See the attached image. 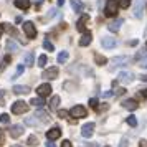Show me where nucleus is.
Here are the masks:
<instances>
[{
    "instance_id": "nucleus-21",
    "label": "nucleus",
    "mask_w": 147,
    "mask_h": 147,
    "mask_svg": "<svg viewBox=\"0 0 147 147\" xmlns=\"http://www.w3.org/2000/svg\"><path fill=\"white\" fill-rule=\"evenodd\" d=\"M94 61H96V65L102 66V65H106L107 63V58L106 56H102V55H99V53H96L94 55Z\"/></svg>"
},
{
    "instance_id": "nucleus-31",
    "label": "nucleus",
    "mask_w": 147,
    "mask_h": 147,
    "mask_svg": "<svg viewBox=\"0 0 147 147\" xmlns=\"http://www.w3.org/2000/svg\"><path fill=\"white\" fill-rule=\"evenodd\" d=\"M25 122H27L28 126H36V124H38V119H36V117H27V119H25Z\"/></svg>"
},
{
    "instance_id": "nucleus-28",
    "label": "nucleus",
    "mask_w": 147,
    "mask_h": 147,
    "mask_svg": "<svg viewBox=\"0 0 147 147\" xmlns=\"http://www.w3.org/2000/svg\"><path fill=\"white\" fill-rule=\"evenodd\" d=\"M117 2V7L121 8H129V5H131V0H116Z\"/></svg>"
},
{
    "instance_id": "nucleus-36",
    "label": "nucleus",
    "mask_w": 147,
    "mask_h": 147,
    "mask_svg": "<svg viewBox=\"0 0 147 147\" xmlns=\"http://www.w3.org/2000/svg\"><path fill=\"white\" fill-rule=\"evenodd\" d=\"M127 146H129V139L127 137H122L119 142V147H127Z\"/></svg>"
},
{
    "instance_id": "nucleus-17",
    "label": "nucleus",
    "mask_w": 147,
    "mask_h": 147,
    "mask_svg": "<svg viewBox=\"0 0 147 147\" xmlns=\"http://www.w3.org/2000/svg\"><path fill=\"white\" fill-rule=\"evenodd\" d=\"M122 106L126 107V109H129V111H136L137 107H139V104H137V101L136 99H127L122 102Z\"/></svg>"
},
{
    "instance_id": "nucleus-37",
    "label": "nucleus",
    "mask_w": 147,
    "mask_h": 147,
    "mask_svg": "<svg viewBox=\"0 0 147 147\" xmlns=\"http://www.w3.org/2000/svg\"><path fill=\"white\" fill-rule=\"evenodd\" d=\"M23 69H25V66H23V65H20V66L17 68V73H15V76H13V78H18V76H20V74L23 73Z\"/></svg>"
},
{
    "instance_id": "nucleus-22",
    "label": "nucleus",
    "mask_w": 147,
    "mask_h": 147,
    "mask_svg": "<svg viewBox=\"0 0 147 147\" xmlns=\"http://www.w3.org/2000/svg\"><path fill=\"white\" fill-rule=\"evenodd\" d=\"M58 104H60V96H53L51 101H50V109H51V111L58 109Z\"/></svg>"
},
{
    "instance_id": "nucleus-39",
    "label": "nucleus",
    "mask_w": 147,
    "mask_h": 147,
    "mask_svg": "<svg viewBox=\"0 0 147 147\" xmlns=\"http://www.w3.org/2000/svg\"><path fill=\"white\" fill-rule=\"evenodd\" d=\"M124 93H126V89H124V88H119V89H116V91H114V94H117V96H122Z\"/></svg>"
},
{
    "instance_id": "nucleus-16",
    "label": "nucleus",
    "mask_w": 147,
    "mask_h": 147,
    "mask_svg": "<svg viewBox=\"0 0 147 147\" xmlns=\"http://www.w3.org/2000/svg\"><path fill=\"white\" fill-rule=\"evenodd\" d=\"M91 41H93V35L88 33V32H84V35L81 36V40H80V47H88Z\"/></svg>"
},
{
    "instance_id": "nucleus-8",
    "label": "nucleus",
    "mask_w": 147,
    "mask_h": 147,
    "mask_svg": "<svg viewBox=\"0 0 147 147\" xmlns=\"http://www.w3.org/2000/svg\"><path fill=\"white\" fill-rule=\"evenodd\" d=\"M93 132H94V122H88V124H84L83 126V129H81V136L83 137H91L93 136Z\"/></svg>"
},
{
    "instance_id": "nucleus-30",
    "label": "nucleus",
    "mask_w": 147,
    "mask_h": 147,
    "mask_svg": "<svg viewBox=\"0 0 147 147\" xmlns=\"http://www.w3.org/2000/svg\"><path fill=\"white\" fill-rule=\"evenodd\" d=\"M127 124H129L131 127L137 126V119H136V116H129V117H127Z\"/></svg>"
},
{
    "instance_id": "nucleus-19",
    "label": "nucleus",
    "mask_w": 147,
    "mask_h": 147,
    "mask_svg": "<svg viewBox=\"0 0 147 147\" xmlns=\"http://www.w3.org/2000/svg\"><path fill=\"white\" fill-rule=\"evenodd\" d=\"M69 2H71V8H73L74 12H83L84 5H83L81 0H69Z\"/></svg>"
},
{
    "instance_id": "nucleus-47",
    "label": "nucleus",
    "mask_w": 147,
    "mask_h": 147,
    "mask_svg": "<svg viewBox=\"0 0 147 147\" xmlns=\"http://www.w3.org/2000/svg\"><path fill=\"white\" fill-rule=\"evenodd\" d=\"M140 94H142V96H146V98H147V88H146V89H142V91H140Z\"/></svg>"
},
{
    "instance_id": "nucleus-49",
    "label": "nucleus",
    "mask_w": 147,
    "mask_h": 147,
    "mask_svg": "<svg viewBox=\"0 0 147 147\" xmlns=\"http://www.w3.org/2000/svg\"><path fill=\"white\" fill-rule=\"evenodd\" d=\"M140 80H142V81H147V74H142V76H140Z\"/></svg>"
},
{
    "instance_id": "nucleus-3",
    "label": "nucleus",
    "mask_w": 147,
    "mask_h": 147,
    "mask_svg": "<svg viewBox=\"0 0 147 147\" xmlns=\"http://www.w3.org/2000/svg\"><path fill=\"white\" fill-rule=\"evenodd\" d=\"M27 111H28V104L25 101H17V102L12 104V113L13 114H23Z\"/></svg>"
},
{
    "instance_id": "nucleus-33",
    "label": "nucleus",
    "mask_w": 147,
    "mask_h": 147,
    "mask_svg": "<svg viewBox=\"0 0 147 147\" xmlns=\"http://www.w3.org/2000/svg\"><path fill=\"white\" fill-rule=\"evenodd\" d=\"M0 122H2V124H8V122H10V116H8V114H2V116H0Z\"/></svg>"
},
{
    "instance_id": "nucleus-43",
    "label": "nucleus",
    "mask_w": 147,
    "mask_h": 147,
    "mask_svg": "<svg viewBox=\"0 0 147 147\" xmlns=\"http://www.w3.org/2000/svg\"><path fill=\"white\" fill-rule=\"evenodd\" d=\"M61 147H71V142H69V140H63Z\"/></svg>"
},
{
    "instance_id": "nucleus-48",
    "label": "nucleus",
    "mask_w": 147,
    "mask_h": 147,
    "mask_svg": "<svg viewBox=\"0 0 147 147\" xmlns=\"http://www.w3.org/2000/svg\"><path fill=\"white\" fill-rule=\"evenodd\" d=\"M61 5H65V0H58V7H61Z\"/></svg>"
},
{
    "instance_id": "nucleus-52",
    "label": "nucleus",
    "mask_w": 147,
    "mask_h": 147,
    "mask_svg": "<svg viewBox=\"0 0 147 147\" xmlns=\"http://www.w3.org/2000/svg\"><path fill=\"white\" fill-rule=\"evenodd\" d=\"M13 147H20V146H13Z\"/></svg>"
},
{
    "instance_id": "nucleus-51",
    "label": "nucleus",
    "mask_w": 147,
    "mask_h": 147,
    "mask_svg": "<svg viewBox=\"0 0 147 147\" xmlns=\"http://www.w3.org/2000/svg\"><path fill=\"white\" fill-rule=\"evenodd\" d=\"M2 33H3V25H0V36H2Z\"/></svg>"
},
{
    "instance_id": "nucleus-50",
    "label": "nucleus",
    "mask_w": 147,
    "mask_h": 147,
    "mask_svg": "<svg viewBox=\"0 0 147 147\" xmlns=\"http://www.w3.org/2000/svg\"><path fill=\"white\" fill-rule=\"evenodd\" d=\"M47 147H55V144H51V140H48V144H47Z\"/></svg>"
},
{
    "instance_id": "nucleus-15",
    "label": "nucleus",
    "mask_w": 147,
    "mask_h": 147,
    "mask_svg": "<svg viewBox=\"0 0 147 147\" xmlns=\"http://www.w3.org/2000/svg\"><path fill=\"white\" fill-rule=\"evenodd\" d=\"M122 23H124V20H122V18H117V20L111 22V23L107 25V30H109V32H117V30L121 28V25H122Z\"/></svg>"
},
{
    "instance_id": "nucleus-45",
    "label": "nucleus",
    "mask_w": 147,
    "mask_h": 147,
    "mask_svg": "<svg viewBox=\"0 0 147 147\" xmlns=\"http://www.w3.org/2000/svg\"><path fill=\"white\" fill-rule=\"evenodd\" d=\"M139 147H147V140H144V139H142V140L139 142Z\"/></svg>"
},
{
    "instance_id": "nucleus-27",
    "label": "nucleus",
    "mask_w": 147,
    "mask_h": 147,
    "mask_svg": "<svg viewBox=\"0 0 147 147\" xmlns=\"http://www.w3.org/2000/svg\"><path fill=\"white\" fill-rule=\"evenodd\" d=\"M56 60H58V63H60V65L66 63V60H68V51H61V53L58 55V58H56Z\"/></svg>"
},
{
    "instance_id": "nucleus-14",
    "label": "nucleus",
    "mask_w": 147,
    "mask_h": 147,
    "mask_svg": "<svg viewBox=\"0 0 147 147\" xmlns=\"http://www.w3.org/2000/svg\"><path fill=\"white\" fill-rule=\"evenodd\" d=\"M117 81H121L122 84H127V83H131L132 81V73H129V71H124V73H121L117 76Z\"/></svg>"
},
{
    "instance_id": "nucleus-38",
    "label": "nucleus",
    "mask_w": 147,
    "mask_h": 147,
    "mask_svg": "<svg viewBox=\"0 0 147 147\" xmlns=\"http://www.w3.org/2000/svg\"><path fill=\"white\" fill-rule=\"evenodd\" d=\"M147 56V53L146 51H139V53L136 55V60H140V58H146Z\"/></svg>"
},
{
    "instance_id": "nucleus-24",
    "label": "nucleus",
    "mask_w": 147,
    "mask_h": 147,
    "mask_svg": "<svg viewBox=\"0 0 147 147\" xmlns=\"http://www.w3.org/2000/svg\"><path fill=\"white\" fill-rule=\"evenodd\" d=\"M23 63H25L27 66H33V65H35V63H33V53H32V51L25 55V60H23Z\"/></svg>"
},
{
    "instance_id": "nucleus-1",
    "label": "nucleus",
    "mask_w": 147,
    "mask_h": 147,
    "mask_svg": "<svg viewBox=\"0 0 147 147\" xmlns=\"http://www.w3.org/2000/svg\"><path fill=\"white\" fill-rule=\"evenodd\" d=\"M117 2L116 0H107L106 3V10H104V13H106V17H116L117 15Z\"/></svg>"
},
{
    "instance_id": "nucleus-34",
    "label": "nucleus",
    "mask_w": 147,
    "mask_h": 147,
    "mask_svg": "<svg viewBox=\"0 0 147 147\" xmlns=\"http://www.w3.org/2000/svg\"><path fill=\"white\" fill-rule=\"evenodd\" d=\"M28 144H30V146H35V144H38V139H36V136H30V137H28Z\"/></svg>"
},
{
    "instance_id": "nucleus-35",
    "label": "nucleus",
    "mask_w": 147,
    "mask_h": 147,
    "mask_svg": "<svg viewBox=\"0 0 147 147\" xmlns=\"http://www.w3.org/2000/svg\"><path fill=\"white\" fill-rule=\"evenodd\" d=\"M98 104H99V101L96 99V98H91V99H89V106H91V107H94V109H96V107H98Z\"/></svg>"
},
{
    "instance_id": "nucleus-10",
    "label": "nucleus",
    "mask_w": 147,
    "mask_h": 147,
    "mask_svg": "<svg viewBox=\"0 0 147 147\" xmlns=\"http://www.w3.org/2000/svg\"><path fill=\"white\" fill-rule=\"evenodd\" d=\"M126 63H129V58H127V56H116V58L113 60V66H111V69L119 68V66H124Z\"/></svg>"
},
{
    "instance_id": "nucleus-25",
    "label": "nucleus",
    "mask_w": 147,
    "mask_h": 147,
    "mask_svg": "<svg viewBox=\"0 0 147 147\" xmlns=\"http://www.w3.org/2000/svg\"><path fill=\"white\" fill-rule=\"evenodd\" d=\"M35 117H40V119L43 121V122H48V121H50V116H48L47 113H43V111H36Z\"/></svg>"
},
{
    "instance_id": "nucleus-41",
    "label": "nucleus",
    "mask_w": 147,
    "mask_h": 147,
    "mask_svg": "<svg viewBox=\"0 0 147 147\" xmlns=\"http://www.w3.org/2000/svg\"><path fill=\"white\" fill-rule=\"evenodd\" d=\"M5 104V96H3V91H0V106Z\"/></svg>"
},
{
    "instance_id": "nucleus-6",
    "label": "nucleus",
    "mask_w": 147,
    "mask_h": 147,
    "mask_svg": "<svg viewBox=\"0 0 147 147\" xmlns=\"http://www.w3.org/2000/svg\"><path fill=\"white\" fill-rule=\"evenodd\" d=\"M101 45H102V48H106V50H111V48H114L117 45V41L113 36H102L101 38Z\"/></svg>"
},
{
    "instance_id": "nucleus-2",
    "label": "nucleus",
    "mask_w": 147,
    "mask_h": 147,
    "mask_svg": "<svg viewBox=\"0 0 147 147\" xmlns=\"http://www.w3.org/2000/svg\"><path fill=\"white\" fill-rule=\"evenodd\" d=\"M86 107L84 106H74L69 109V116L74 117V119H80V117H86Z\"/></svg>"
},
{
    "instance_id": "nucleus-29",
    "label": "nucleus",
    "mask_w": 147,
    "mask_h": 147,
    "mask_svg": "<svg viewBox=\"0 0 147 147\" xmlns=\"http://www.w3.org/2000/svg\"><path fill=\"white\" fill-rule=\"evenodd\" d=\"M47 61H48L47 55H41L40 58H38V66H40V68H45V66H47Z\"/></svg>"
},
{
    "instance_id": "nucleus-40",
    "label": "nucleus",
    "mask_w": 147,
    "mask_h": 147,
    "mask_svg": "<svg viewBox=\"0 0 147 147\" xmlns=\"http://www.w3.org/2000/svg\"><path fill=\"white\" fill-rule=\"evenodd\" d=\"M3 142H5V132H3V131L0 129V146H2Z\"/></svg>"
},
{
    "instance_id": "nucleus-13",
    "label": "nucleus",
    "mask_w": 147,
    "mask_h": 147,
    "mask_svg": "<svg viewBox=\"0 0 147 147\" xmlns=\"http://www.w3.org/2000/svg\"><path fill=\"white\" fill-rule=\"evenodd\" d=\"M61 136V129L60 127H53V129H50L47 132V139L48 140H55V139H58Z\"/></svg>"
},
{
    "instance_id": "nucleus-26",
    "label": "nucleus",
    "mask_w": 147,
    "mask_h": 147,
    "mask_svg": "<svg viewBox=\"0 0 147 147\" xmlns=\"http://www.w3.org/2000/svg\"><path fill=\"white\" fill-rule=\"evenodd\" d=\"M7 50L8 51H17V50H18V45H17L13 40H8L7 41Z\"/></svg>"
},
{
    "instance_id": "nucleus-9",
    "label": "nucleus",
    "mask_w": 147,
    "mask_h": 147,
    "mask_svg": "<svg viewBox=\"0 0 147 147\" xmlns=\"http://www.w3.org/2000/svg\"><path fill=\"white\" fill-rule=\"evenodd\" d=\"M89 20V15H81V18L78 20V23H76V30L78 32H81V33H84L86 32V22Z\"/></svg>"
},
{
    "instance_id": "nucleus-23",
    "label": "nucleus",
    "mask_w": 147,
    "mask_h": 147,
    "mask_svg": "<svg viewBox=\"0 0 147 147\" xmlns=\"http://www.w3.org/2000/svg\"><path fill=\"white\" fill-rule=\"evenodd\" d=\"M30 104H33L35 107H43L45 106V101H43V98H33L30 101Z\"/></svg>"
},
{
    "instance_id": "nucleus-7",
    "label": "nucleus",
    "mask_w": 147,
    "mask_h": 147,
    "mask_svg": "<svg viewBox=\"0 0 147 147\" xmlns=\"http://www.w3.org/2000/svg\"><path fill=\"white\" fill-rule=\"evenodd\" d=\"M53 89H51V86L48 84V83H45V84H40V86L36 88V93H38V96L40 98H45V96H50V93H51Z\"/></svg>"
},
{
    "instance_id": "nucleus-44",
    "label": "nucleus",
    "mask_w": 147,
    "mask_h": 147,
    "mask_svg": "<svg viewBox=\"0 0 147 147\" xmlns=\"http://www.w3.org/2000/svg\"><path fill=\"white\" fill-rule=\"evenodd\" d=\"M66 111H58V116H60V117H66Z\"/></svg>"
},
{
    "instance_id": "nucleus-5",
    "label": "nucleus",
    "mask_w": 147,
    "mask_h": 147,
    "mask_svg": "<svg viewBox=\"0 0 147 147\" xmlns=\"http://www.w3.org/2000/svg\"><path fill=\"white\" fill-rule=\"evenodd\" d=\"M144 7H146V0H136V5H134V17L136 18H142Z\"/></svg>"
},
{
    "instance_id": "nucleus-32",
    "label": "nucleus",
    "mask_w": 147,
    "mask_h": 147,
    "mask_svg": "<svg viewBox=\"0 0 147 147\" xmlns=\"http://www.w3.org/2000/svg\"><path fill=\"white\" fill-rule=\"evenodd\" d=\"M43 48H45V50H48V51H53V50H55L53 43H50L48 40H45V41H43Z\"/></svg>"
},
{
    "instance_id": "nucleus-20",
    "label": "nucleus",
    "mask_w": 147,
    "mask_h": 147,
    "mask_svg": "<svg viewBox=\"0 0 147 147\" xmlns=\"http://www.w3.org/2000/svg\"><path fill=\"white\" fill-rule=\"evenodd\" d=\"M13 93H15V94H28V93H30V88L17 84V86H13Z\"/></svg>"
},
{
    "instance_id": "nucleus-42",
    "label": "nucleus",
    "mask_w": 147,
    "mask_h": 147,
    "mask_svg": "<svg viewBox=\"0 0 147 147\" xmlns=\"http://www.w3.org/2000/svg\"><path fill=\"white\" fill-rule=\"evenodd\" d=\"M113 94H114V91H104L102 93V98H111Z\"/></svg>"
},
{
    "instance_id": "nucleus-18",
    "label": "nucleus",
    "mask_w": 147,
    "mask_h": 147,
    "mask_svg": "<svg viewBox=\"0 0 147 147\" xmlns=\"http://www.w3.org/2000/svg\"><path fill=\"white\" fill-rule=\"evenodd\" d=\"M15 7L20 10H28L30 8V0H15Z\"/></svg>"
},
{
    "instance_id": "nucleus-11",
    "label": "nucleus",
    "mask_w": 147,
    "mask_h": 147,
    "mask_svg": "<svg viewBox=\"0 0 147 147\" xmlns=\"http://www.w3.org/2000/svg\"><path fill=\"white\" fill-rule=\"evenodd\" d=\"M22 134H23V126H20V124H15V126L10 127V137L17 139V137H20Z\"/></svg>"
},
{
    "instance_id": "nucleus-12",
    "label": "nucleus",
    "mask_w": 147,
    "mask_h": 147,
    "mask_svg": "<svg viewBox=\"0 0 147 147\" xmlns=\"http://www.w3.org/2000/svg\"><path fill=\"white\" fill-rule=\"evenodd\" d=\"M43 78L45 80H56L58 78V68H50L47 71H43Z\"/></svg>"
},
{
    "instance_id": "nucleus-4",
    "label": "nucleus",
    "mask_w": 147,
    "mask_h": 147,
    "mask_svg": "<svg viewBox=\"0 0 147 147\" xmlns=\"http://www.w3.org/2000/svg\"><path fill=\"white\" fill-rule=\"evenodd\" d=\"M23 32L27 35V38H30V40L36 36V28H35V25L32 22H25V23H23Z\"/></svg>"
},
{
    "instance_id": "nucleus-46",
    "label": "nucleus",
    "mask_w": 147,
    "mask_h": 147,
    "mask_svg": "<svg viewBox=\"0 0 147 147\" xmlns=\"http://www.w3.org/2000/svg\"><path fill=\"white\" fill-rule=\"evenodd\" d=\"M35 2V7H40L41 3H43V0H33Z\"/></svg>"
}]
</instances>
